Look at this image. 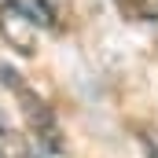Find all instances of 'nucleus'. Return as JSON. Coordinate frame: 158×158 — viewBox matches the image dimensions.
I'll return each instance as SVG.
<instances>
[{
	"mask_svg": "<svg viewBox=\"0 0 158 158\" xmlns=\"http://www.w3.org/2000/svg\"><path fill=\"white\" fill-rule=\"evenodd\" d=\"M114 4L132 22H158V0H114Z\"/></svg>",
	"mask_w": 158,
	"mask_h": 158,
	"instance_id": "20e7f679",
	"label": "nucleus"
},
{
	"mask_svg": "<svg viewBox=\"0 0 158 158\" xmlns=\"http://www.w3.org/2000/svg\"><path fill=\"white\" fill-rule=\"evenodd\" d=\"M0 77H4V85L11 88V96H15V103H19V114H22V121H26L30 140L37 143L40 151H59V147H63L59 125H55V114L44 107V99H40L26 81H19V74L7 70V66H0Z\"/></svg>",
	"mask_w": 158,
	"mask_h": 158,
	"instance_id": "f257e3e1",
	"label": "nucleus"
},
{
	"mask_svg": "<svg viewBox=\"0 0 158 158\" xmlns=\"http://www.w3.org/2000/svg\"><path fill=\"white\" fill-rule=\"evenodd\" d=\"M37 22L22 11V7H15L11 0L0 7V37L7 40V48H15L19 55H33L37 52Z\"/></svg>",
	"mask_w": 158,
	"mask_h": 158,
	"instance_id": "f03ea898",
	"label": "nucleus"
},
{
	"mask_svg": "<svg viewBox=\"0 0 158 158\" xmlns=\"http://www.w3.org/2000/svg\"><path fill=\"white\" fill-rule=\"evenodd\" d=\"M0 158H44V151L30 140L26 129H11L7 121H0Z\"/></svg>",
	"mask_w": 158,
	"mask_h": 158,
	"instance_id": "7ed1b4c3",
	"label": "nucleus"
}]
</instances>
